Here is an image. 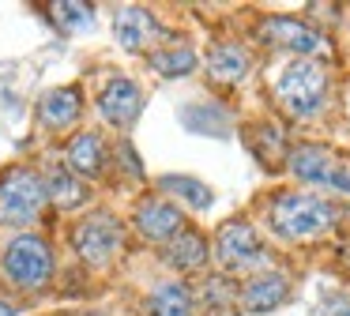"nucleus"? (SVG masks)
Listing matches in <instances>:
<instances>
[{
    "instance_id": "6ab92c4d",
    "label": "nucleus",
    "mask_w": 350,
    "mask_h": 316,
    "mask_svg": "<svg viewBox=\"0 0 350 316\" xmlns=\"http://www.w3.org/2000/svg\"><path fill=\"white\" fill-rule=\"evenodd\" d=\"M151 68L166 79H177V75H189L196 68V53L189 45H177V49H159L151 53Z\"/></svg>"
},
{
    "instance_id": "412c9836",
    "label": "nucleus",
    "mask_w": 350,
    "mask_h": 316,
    "mask_svg": "<svg viewBox=\"0 0 350 316\" xmlns=\"http://www.w3.org/2000/svg\"><path fill=\"white\" fill-rule=\"evenodd\" d=\"M53 19L64 30H91L94 27V12L87 4H53Z\"/></svg>"
},
{
    "instance_id": "4468645a",
    "label": "nucleus",
    "mask_w": 350,
    "mask_h": 316,
    "mask_svg": "<svg viewBox=\"0 0 350 316\" xmlns=\"http://www.w3.org/2000/svg\"><path fill=\"white\" fill-rule=\"evenodd\" d=\"M79 109H83V102H79L76 87H57V90H49V94L42 98V120H46L49 128H57V132L68 128V124H76Z\"/></svg>"
},
{
    "instance_id": "20e7f679",
    "label": "nucleus",
    "mask_w": 350,
    "mask_h": 316,
    "mask_svg": "<svg viewBox=\"0 0 350 316\" xmlns=\"http://www.w3.org/2000/svg\"><path fill=\"white\" fill-rule=\"evenodd\" d=\"M49 271H53L49 245L42 237H34V233H23V237H16L4 248V275L16 286H23V290L42 286L49 278Z\"/></svg>"
},
{
    "instance_id": "2eb2a0df",
    "label": "nucleus",
    "mask_w": 350,
    "mask_h": 316,
    "mask_svg": "<svg viewBox=\"0 0 350 316\" xmlns=\"http://www.w3.org/2000/svg\"><path fill=\"white\" fill-rule=\"evenodd\" d=\"M166 263L177 271H196L207 263V245L196 230H181L174 241H166Z\"/></svg>"
},
{
    "instance_id": "1a4fd4ad",
    "label": "nucleus",
    "mask_w": 350,
    "mask_h": 316,
    "mask_svg": "<svg viewBox=\"0 0 350 316\" xmlns=\"http://www.w3.org/2000/svg\"><path fill=\"white\" fill-rule=\"evenodd\" d=\"M98 113H102L106 124L129 128L132 120L139 117V87L132 79H124V75L109 79L106 87H102V94H98Z\"/></svg>"
},
{
    "instance_id": "9b49d317",
    "label": "nucleus",
    "mask_w": 350,
    "mask_h": 316,
    "mask_svg": "<svg viewBox=\"0 0 350 316\" xmlns=\"http://www.w3.org/2000/svg\"><path fill=\"white\" fill-rule=\"evenodd\" d=\"M136 230L147 241H174L185 230V215L166 200H144L136 207Z\"/></svg>"
},
{
    "instance_id": "0eeeda50",
    "label": "nucleus",
    "mask_w": 350,
    "mask_h": 316,
    "mask_svg": "<svg viewBox=\"0 0 350 316\" xmlns=\"http://www.w3.org/2000/svg\"><path fill=\"white\" fill-rule=\"evenodd\" d=\"M267 260L264 245H260L256 230L249 222H230L222 226L219 233V263L226 271H249V267H260Z\"/></svg>"
},
{
    "instance_id": "423d86ee",
    "label": "nucleus",
    "mask_w": 350,
    "mask_h": 316,
    "mask_svg": "<svg viewBox=\"0 0 350 316\" xmlns=\"http://www.w3.org/2000/svg\"><path fill=\"white\" fill-rule=\"evenodd\" d=\"M72 245H76L79 260L102 267V263H109L113 252L121 248V226L109 215H87L83 222L72 230Z\"/></svg>"
},
{
    "instance_id": "4be33fe9",
    "label": "nucleus",
    "mask_w": 350,
    "mask_h": 316,
    "mask_svg": "<svg viewBox=\"0 0 350 316\" xmlns=\"http://www.w3.org/2000/svg\"><path fill=\"white\" fill-rule=\"evenodd\" d=\"M0 316H12V305H4V301H0Z\"/></svg>"
},
{
    "instance_id": "6e6552de",
    "label": "nucleus",
    "mask_w": 350,
    "mask_h": 316,
    "mask_svg": "<svg viewBox=\"0 0 350 316\" xmlns=\"http://www.w3.org/2000/svg\"><path fill=\"white\" fill-rule=\"evenodd\" d=\"M290 170H294V177L309 181V185H327V188H339V192H350V170L335 162L324 147H297L290 155Z\"/></svg>"
},
{
    "instance_id": "f8f14e48",
    "label": "nucleus",
    "mask_w": 350,
    "mask_h": 316,
    "mask_svg": "<svg viewBox=\"0 0 350 316\" xmlns=\"http://www.w3.org/2000/svg\"><path fill=\"white\" fill-rule=\"evenodd\" d=\"M249 68H252V57L234 42H222L207 53V72L219 83H241L245 75H249Z\"/></svg>"
},
{
    "instance_id": "5701e85b",
    "label": "nucleus",
    "mask_w": 350,
    "mask_h": 316,
    "mask_svg": "<svg viewBox=\"0 0 350 316\" xmlns=\"http://www.w3.org/2000/svg\"><path fill=\"white\" fill-rule=\"evenodd\" d=\"M339 316H350V308H342V313H339Z\"/></svg>"
},
{
    "instance_id": "f257e3e1",
    "label": "nucleus",
    "mask_w": 350,
    "mask_h": 316,
    "mask_svg": "<svg viewBox=\"0 0 350 316\" xmlns=\"http://www.w3.org/2000/svg\"><path fill=\"white\" fill-rule=\"evenodd\" d=\"M339 222V207L320 196H301V192H286L271 203V226L279 237L290 241H309L327 233Z\"/></svg>"
},
{
    "instance_id": "a211bd4d",
    "label": "nucleus",
    "mask_w": 350,
    "mask_h": 316,
    "mask_svg": "<svg viewBox=\"0 0 350 316\" xmlns=\"http://www.w3.org/2000/svg\"><path fill=\"white\" fill-rule=\"evenodd\" d=\"M46 185V200H53L57 207H79L83 203V185H79L76 177H72L68 170H49V177L42 181Z\"/></svg>"
},
{
    "instance_id": "aec40b11",
    "label": "nucleus",
    "mask_w": 350,
    "mask_h": 316,
    "mask_svg": "<svg viewBox=\"0 0 350 316\" xmlns=\"http://www.w3.org/2000/svg\"><path fill=\"white\" fill-rule=\"evenodd\" d=\"M162 188L166 192H174L177 200H185L189 207H196V211H207L211 207V188L204 185V181H196V177H162Z\"/></svg>"
},
{
    "instance_id": "7ed1b4c3",
    "label": "nucleus",
    "mask_w": 350,
    "mask_h": 316,
    "mask_svg": "<svg viewBox=\"0 0 350 316\" xmlns=\"http://www.w3.org/2000/svg\"><path fill=\"white\" fill-rule=\"evenodd\" d=\"M42 203H46V185L38 173L31 170H8L0 177V222L8 226H27L38 218Z\"/></svg>"
},
{
    "instance_id": "dca6fc26",
    "label": "nucleus",
    "mask_w": 350,
    "mask_h": 316,
    "mask_svg": "<svg viewBox=\"0 0 350 316\" xmlns=\"http://www.w3.org/2000/svg\"><path fill=\"white\" fill-rule=\"evenodd\" d=\"M68 166L79 177H98L102 173V143L94 132H83L68 143Z\"/></svg>"
},
{
    "instance_id": "f3484780",
    "label": "nucleus",
    "mask_w": 350,
    "mask_h": 316,
    "mask_svg": "<svg viewBox=\"0 0 350 316\" xmlns=\"http://www.w3.org/2000/svg\"><path fill=\"white\" fill-rule=\"evenodd\" d=\"M147 313L151 316H189L192 313V298L185 282H166L147 298Z\"/></svg>"
},
{
    "instance_id": "f03ea898",
    "label": "nucleus",
    "mask_w": 350,
    "mask_h": 316,
    "mask_svg": "<svg viewBox=\"0 0 350 316\" xmlns=\"http://www.w3.org/2000/svg\"><path fill=\"white\" fill-rule=\"evenodd\" d=\"M275 94H279L282 109H286L290 117H312V113L324 105V94H327L324 64H317V60H309V57L290 60L279 72V79H275Z\"/></svg>"
},
{
    "instance_id": "9d476101",
    "label": "nucleus",
    "mask_w": 350,
    "mask_h": 316,
    "mask_svg": "<svg viewBox=\"0 0 350 316\" xmlns=\"http://www.w3.org/2000/svg\"><path fill=\"white\" fill-rule=\"evenodd\" d=\"M159 34H162V27L147 8H132L129 4V8H121L117 19H113V38H117V45L129 49V53H144Z\"/></svg>"
},
{
    "instance_id": "ddd939ff",
    "label": "nucleus",
    "mask_w": 350,
    "mask_h": 316,
    "mask_svg": "<svg viewBox=\"0 0 350 316\" xmlns=\"http://www.w3.org/2000/svg\"><path fill=\"white\" fill-rule=\"evenodd\" d=\"M286 290H290L286 275L267 271V275L249 278V286L241 290V305L249 308V313H267V308H275L282 298H286Z\"/></svg>"
},
{
    "instance_id": "39448f33",
    "label": "nucleus",
    "mask_w": 350,
    "mask_h": 316,
    "mask_svg": "<svg viewBox=\"0 0 350 316\" xmlns=\"http://www.w3.org/2000/svg\"><path fill=\"white\" fill-rule=\"evenodd\" d=\"M260 38H264L267 45H275V49L297 53V57H309V60L332 49V42H327L320 30L305 27L301 19H290V15H271V19H264L260 23Z\"/></svg>"
}]
</instances>
